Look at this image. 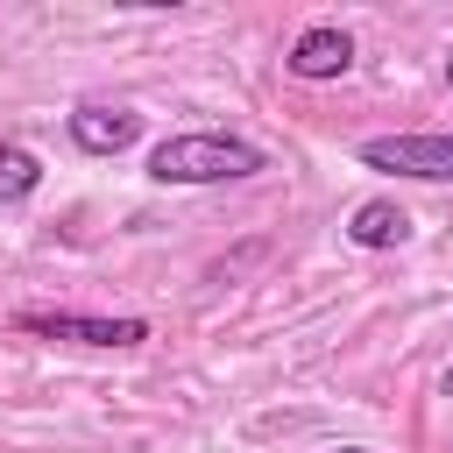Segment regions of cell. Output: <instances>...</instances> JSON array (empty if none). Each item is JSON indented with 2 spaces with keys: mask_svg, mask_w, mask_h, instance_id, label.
Masks as SVG:
<instances>
[{
  "mask_svg": "<svg viewBox=\"0 0 453 453\" xmlns=\"http://www.w3.org/2000/svg\"><path fill=\"white\" fill-rule=\"evenodd\" d=\"M290 78H311V85H326V78H347L354 71V35L347 28H333V21H319V28H304L297 42H290Z\"/></svg>",
  "mask_w": 453,
  "mask_h": 453,
  "instance_id": "cell-4",
  "label": "cell"
},
{
  "mask_svg": "<svg viewBox=\"0 0 453 453\" xmlns=\"http://www.w3.org/2000/svg\"><path fill=\"white\" fill-rule=\"evenodd\" d=\"M446 85H453V57H446Z\"/></svg>",
  "mask_w": 453,
  "mask_h": 453,
  "instance_id": "cell-10",
  "label": "cell"
},
{
  "mask_svg": "<svg viewBox=\"0 0 453 453\" xmlns=\"http://www.w3.org/2000/svg\"><path fill=\"white\" fill-rule=\"evenodd\" d=\"M439 389H446V396H453V368H446V375H439Z\"/></svg>",
  "mask_w": 453,
  "mask_h": 453,
  "instance_id": "cell-8",
  "label": "cell"
},
{
  "mask_svg": "<svg viewBox=\"0 0 453 453\" xmlns=\"http://www.w3.org/2000/svg\"><path fill=\"white\" fill-rule=\"evenodd\" d=\"M361 163L425 177V184H453V134H375V142H361Z\"/></svg>",
  "mask_w": 453,
  "mask_h": 453,
  "instance_id": "cell-3",
  "label": "cell"
},
{
  "mask_svg": "<svg viewBox=\"0 0 453 453\" xmlns=\"http://www.w3.org/2000/svg\"><path fill=\"white\" fill-rule=\"evenodd\" d=\"M347 241H354V248H403V241H411V212H403L396 198H361V205L347 212Z\"/></svg>",
  "mask_w": 453,
  "mask_h": 453,
  "instance_id": "cell-6",
  "label": "cell"
},
{
  "mask_svg": "<svg viewBox=\"0 0 453 453\" xmlns=\"http://www.w3.org/2000/svg\"><path fill=\"white\" fill-rule=\"evenodd\" d=\"M340 453H375V446H340Z\"/></svg>",
  "mask_w": 453,
  "mask_h": 453,
  "instance_id": "cell-9",
  "label": "cell"
},
{
  "mask_svg": "<svg viewBox=\"0 0 453 453\" xmlns=\"http://www.w3.org/2000/svg\"><path fill=\"white\" fill-rule=\"evenodd\" d=\"M35 184H42V163H35V149H21V142H0V205H21V198H35Z\"/></svg>",
  "mask_w": 453,
  "mask_h": 453,
  "instance_id": "cell-7",
  "label": "cell"
},
{
  "mask_svg": "<svg viewBox=\"0 0 453 453\" xmlns=\"http://www.w3.org/2000/svg\"><path fill=\"white\" fill-rule=\"evenodd\" d=\"M21 333L35 340H71V347H142L149 319H92V311H14Z\"/></svg>",
  "mask_w": 453,
  "mask_h": 453,
  "instance_id": "cell-2",
  "label": "cell"
},
{
  "mask_svg": "<svg viewBox=\"0 0 453 453\" xmlns=\"http://www.w3.org/2000/svg\"><path fill=\"white\" fill-rule=\"evenodd\" d=\"M269 156L241 134H219V127H191V134H163L149 149V177L156 184H234V177H255Z\"/></svg>",
  "mask_w": 453,
  "mask_h": 453,
  "instance_id": "cell-1",
  "label": "cell"
},
{
  "mask_svg": "<svg viewBox=\"0 0 453 453\" xmlns=\"http://www.w3.org/2000/svg\"><path fill=\"white\" fill-rule=\"evenodd\" d=\"M134 134H142V113L134 106H78L71 113V142L85 156H120Z\"/></svg>",
  "mask_w": 453,
  "mask_h": 453,
  "instance_id": "cell-5",
  "label": "cell"
}]
</instances>
